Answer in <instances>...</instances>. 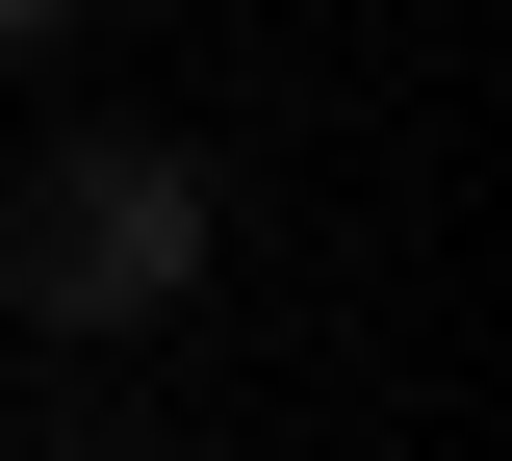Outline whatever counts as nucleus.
I'll use <instances>...</instances> for the list:
<instances>
[{
    "label": "nucleus",
    "instance_id": "1",
    "mask_svg": "<svg viewBox=\"0 0 512 461\" xmlns=\"http://www.w3.org/2000/svg\"><path fill=\"white\" fill-rule=\"evenodd\" d=\"M205 257H231V180H205L180 129H52L0 180V308L26 333H154Z\"/></svg>",
    "mask_w": 512,
    "mask_h": 461
},
{
    "label": "nucleus",
    "instance_id": "2",
    "mask_svg": "<svg viewBox=\"0 0 512 461\" xmlns=\"http://www.w3.org/2000/svg\"><path fill=\"white\" fill-rule=\"evenodd\" d=\"M52 26H77V0H0V52H52Z\"/></svg>",
    "mask_w": 512,
    "mask_h": 461
},
{
    "label": "nucleus",
    "instance_id": "3",
    "mask_svg": "<svg viewBox=\"0 0 512 461\" xmlns=\"http://www.w3.org/2000/svg\"><path fill=\"white\" fill-rule=\"evenodd\" d=\"M77 461H128V436H77Z\"/></svg>",
    "mask_w": 512,
    "mask_h": 461
}]
</instances>
